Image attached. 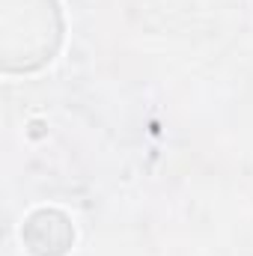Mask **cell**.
Returning a JSON list of instances; mask_svg holds the SVG:
<instances>
[{
	"mask_svg": "<svg viewBox=\"0 0 253 256\" xmlns=\"http://www.w3.org/2000/svg\"><path fill=\"white\" fill-rule=\"evenodd\" d=\"M66 36L57 0H0V66L9 74H30L51 63Z\"/></svg>",
	"mask_w": 253,
	"mask_h": 256,
	"instance_id": "1",
	"label": "cell"
},
{
	"mask_svg": "<svg viewBox=\"0 0 253 256\" xmlns=\"http://www.w3.org/2000/svg\"><path fill=\"white\" fill-rule=\"evenodd\" d=\"M21 242L30 256H66L74 244V226L60 208H36L21 226Z\"/></svg>",
	"mask_w": 253,
	"mask_h": 256,
	"instance_id": "2",
	"label": "cell"
}]
</instances>
